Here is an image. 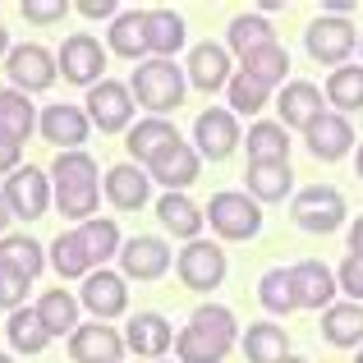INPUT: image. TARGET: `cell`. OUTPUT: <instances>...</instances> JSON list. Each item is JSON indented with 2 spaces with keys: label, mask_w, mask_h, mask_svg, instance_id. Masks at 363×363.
I'll return each instance as SVG.
<instances>
[{
  "label": "cell",
  "mask_w": 363,
  "mask_h": 363,
  "mask_svg": "<svg viewBox=\"0 0 363 363\" xmlns=\"http://www.w3.org/2000/svg\"><path fill=\"white\" fill-rule=\"evenodd\" d=\"M129 92L147 116L166 120L170 111L184 106V69L175 60H143L129 79Z\"/></svg>",
  "instance_id": "1"
},
{
  "label": "cell",
  "mask_w": 363,
  "mask_h": 363,
  "mask_svg": "<svg viewBox=\"0 0 363 363\" xmlns=\"http://www.w3.org/2000/svg\"><path fill=\"white\" fill-rule=\"evenodd\" d=\"M290 216H294V225L308 230V235H331V230L345 225V198L331 184H308L303 194H294Z\"/></svg>",
  "instance_id": "2"
},
{
  "label": "cell",
  "mask_w": 363,
  "mask_h": 363,
  "mask_svg": "<svg viewBox=\"0 0 363 363\" xmlns=\"http://www.w3.org/2000/svg\"><path fill=\"white\" fill-rule=\"evenodd\" d=\"M203 212H207V221H212V230L221 235V240H253V235L262 230V207L248 194H235V189L212 194V203H207Z\"/></svg>",
  "instance_id": "3"
},
{
  "label": "cell",
  "mask_w": 363,
  "mask_h": 363,
  "mask_svg": "<svg viewBox=\"0 0 363 363\" xmlns=\"http://www.w3.org/2000/svg\"><path fill=\"white\" fill-rule=\"evenodd\" d=\"M303 46H308V55L318 65H336V69H340V65L350 60V51L359 46V33H354V23H350V18L322 14V18H313V23H308Z\"/></svg>",
  "instance_id": "4"
},
{
  "label": "cell",
  "mask_w": 363,
  "mask_h": 363,
  "mask_svg": "<svg viewBox=\"0 0 363 363\" xmlns=\"http://www.w3.org/2000/svg\"><path fill=\"white\" fill-rule=\"evenodd\" d=\"M0 194H5L9 212H14L18 221H37V216H46L55 189H51V179H46L37 166H18L14 175L5 179V189H0Z\"/></svg>",
  "instance_id": "5"
},
{
  "label": "cell",
  "mask_w": 363,
  "mask_h": 363,
  "mask_svg": "<svg viewBox=\"0 0 363 363\" xmlns=\"http://www.w3.org/2000/svg\"><path fill=\"white\" fill-rule=\"evenodd\" d=\"M133 92L129 83H116V79H101L97 88H88V120L97 124L101 133H124L133 120Z\"/></svg>",
  "instance_id": "6"
},
{
  "label": "cell",
  "mask_w": 363,
  "mask_h": 363,
  "mask_svg": "<svg viewBox=\"0 0 363 363\" xmlns=\"http://www.w3.org/2000/svg\"><path fill=\"white\" fill-rule=\"evenodd\" d=\"M5 69H9V79H14L18 92H46L55 79H60V60H55L46 46H37V42L14 46L9 60H5Z\"/></svg>",
  "instance_id": "7"
},
{
  "label": "cell",
  "mask_w": 363,
  "mask_h": 363,
  "mask_svg": "<svg viewBox=\"0 0 363 363\" xmlns=\"http://www.w3.org/2000/svg\"><path fill=\"white\" fill-rule=\"evenodd\" d=\"M55 60H60L65 83H79V88H97L101 69H106V51H101V42H97V37H88V33L65 37V46H60Z\"/></svg>",
  "instance_id": "8"
},
{
  "label": "cell",
  "mask_w": 363,
  "mask_h": 363,
  "mask_svg": "<svg viewBox=\"0 0 363 363\" xmlns=\"http://www.w3.org/2000/svg\"><path fill=\"white\" fill-rule=\"evenodd\" d=\"M37 133H42L51 147L60 152H83V138L92 133V120L83 106H69V101H51L37 120Z\"/></svg>",
  "instance_id": "9"
},
{
  "label": "cell",
  "mask_w": 363,
  "mask_h": 363,
  "mask_svg": "<svg viewBox=\"0 0 363 363\" xmlns=\"http://www.w3.org/2000/svg\"><path fill=\"white\" fill-rule=\"evenodd\" d=\"M175 272L189 290H216V285L225 281V248H216L207 240L184 244L179 257H175Z\"/></svg>",
  "instance_id": "10"
},
{
  "label": "cell",
  "mask_w": 363,
  "mask_h": 363,
  "mask_svg": "<svg viewBox=\"0 0 363 363\" xmlns=\"http://www.w3.org/2000/svg\"><path fill=\"white\" fill-rule=\"evenodd\" d=\"M194 138H198V157L207 161H225L235 147H240V120H235V111H203V116L194 120Z\"/></svg>",
  "instance_id": "11"
},
{
  "label": "cell",
  "mask_w": 363,
  "mask_h": 363,
  "mask_svg": "<svg viewBox=\"0 0 363 363\" xmlns=\"http://www.w3.org/2000/svg\"><path fill=\"white\" fill-rule=\"evenodd\" d=\"M69 359L74 363H120L124 359V336L111 322H83L69 336Z\"/></svg>",
  "instance_id": "12"
},
{
  "label": "cell",
  "mask_w": 363,
  "mask_h": 363,
  "mask_svg": "<svg viewBox=\"0 0 363 363\" xmlns=\"http://www.w3.org/2000/svg\"><path fill=\"white\" fill-rule=\"evenodd\" d=\"M120 262H124V281H161L170 272V248L157 235H133L120 248Z\"/></svg>",
  "instance_id": "13"
},
{
  "label": "cell",
  "mask_w": 363,
  "mask_h": 363,
  "mask_svg": "<svg viewBox=\"0 0 363 363\" xmlns=\"http://www.w3.org/2000/svg\"><path fill=\"white\" fill-rule=\"evenodd\" d=\"M83 308H88L97 322L120 318V313L129 308V285H124V276L106 272V267H97V272L83 281Z\"/></svg>",
  "instance_id": "14"
},
{
  "label": "cell",
  "mask_w": 363,
  "mask_h": 363,
  "mask_svg": "<svg viewBox=\"0 0 363 363\" xmlns=\"http://www.w3.org/2000/svg\"><path fill=\"white\" fill-rule=\"evenodd\" d=\"M290 281H294V294H299V308H318L327 313L331 303H336V272L322 262H313V257H303V262L290 267Z\"/></svg>",
  "instance_id": "15"
},
{
  "label": "cell",
  "mask_w": 363,
  "mask_h": 363,
  "mask_svg": "<svg viewBox=\"0 0 363 363\" xmlns=\"http://www.w3.org/2000/svg\"><path fill=\"white\" fill-rule=\"evenodd\" d=\"M276 106H281V124H285V129H308L318 116H327L322 88L308 83V79H290L281 88V97H276Z\"/></svg>",
  "instance_id": "16"
},
{
  "label": "cell",
  "mask_w": 363,
  "mask_h": 363,
  "mask_svg": "<svg viewBox=\"0 0 363 363\" xmlns=\"http://www.w3.org/2000/svg\"><path fill=\"white\" fill-rule=\"evenodd\" d=\"M198 166H203L198 147H189V143L179 138V143H170V147L161 152L157 161H152V166H147V175L157 179V184H166L170 194H184V189L198 179Z\"/></svg>",
  "instance_id": "17"
},
{
  "label": "cell",
  "mask_w": 363,
  "mask_h": 363,
  "mask_svg": "<svg viewBox=\"0 0 363 363\" xmlns=\"http://www.w3.org/2000/svg\"><path fill=\"white\" fill-rule=\"evenodd\" d=\"M230 51L216 42H198L194 51H189V83H194L198 92H221L230 88Z\"/></svg>",
  "instance_id": "18"
},
{
  "label": "cell",
  "mask_w": 363,
  "mask_h": 363,
  "mask_svg": "<svg viewBox=\"0 0 363 363\" xmlns=\"http://www.w3.org/2000/svg\"><path fill=\"white\" fill-rule=\"evenodd\" d=\"M124 345H129L138 359H152V363H157L170 345H175V327H170L161 313H133V318H129V331H124Z\"/></svg>",
  "instance_id": "19"
},
{
  "label": "cell",
  "mask_w": 363,
  "mask_h": 363,
  "mask_svg": "<svg viewBox=\"0 0 363 363\" xmlns=\"http://www.w3.org/2000/svg\"><path fill=\"white\" fill-rule=\"evenodd\" d=\"M303 138H308V152L318 161H340L350 147H354V129H350V120L336 116V111L318 116L308 129H303Z\"/></svg>",
  "instance_id": "20"
},
{
  "label": "cell",
  "mask_w": 363,
  "mask_h": 363,
  "mask_svg": "<svg viewBox=\"0 0 363 363\" xmlns=\"http://www.w3.org/2000/svg\"><path fill=\"white\" fill-rule=\"evenodd\" d=\"M244 184H248V198H253V203H285V194L294 189L290 161H248Z\"/></svg>",
  "instance_id": "21"
},
{
  "label": "cell",
  "mask_w": 363,
  "mask_h": 363,
  "mask_svg": "<svg viewBox=\"0 0 363 363\" xmlns=\"http://www.w3.org/2000/svg\"><path fill=\"white\" fill-rule=\"evenodd\" d=\"M170 143H179L175 124H170V120H157V116H147V120H138V124L129 129V138H124V147H129V157H133V161H143V166H152V161H157L161 152L170 147Z\"/></svg>",
  "instance_id": "22"
},
{
  "label": "cell",
  "mask_w": 363,
  "mask_h": 363,
  "mask_svg": "<svg viewBox=\"0 0 363 363\" xmlns=\"http://www.w3.org/2000/svg\"><path fill=\"white\" fill-rule=\"evenodd\" d=\"M157 221L166 225L170 235H179V240L194 244L198 235H203V225H207V212L194 203V198H184V194H166L157 203Z\"/></svg>",
  "instance_id": "23"
},
{
  "label": "cell",
  "mask_w": 363,
  "mask_h": 363,
  "mask_svg": "<svg viewBox=\"0 0 363 363\" xmlns=\"http://www.w3.org/2000/svg\"><path fill=\"white\" fill-rule=\"evenodd\" d=\"M147 184H152V175L138 170V166H129V161L106 170V198H111V207H120V212H138V207L147 203Z\"/></svg>",
  "instance_id": "24"
},
{
  "label": "cell",
  "mask_w": 363,
  "mask_h": 363,
  "mask_svg": "<svg viewBox=\"0 0 363 363\" xmlns=\"http://www.w3.org/2000/svg\"><path fill=\"white\" fill-rule=\"evenodd\" d=\"M322 336H327V345L336 350H363V303H331L327 313H322Z\"/></svg>",
  "instance_id": "25"
},
{
  "label": "cell",
  "mask_w": 363,
  "mask_h": 363,
  "mask_svg": "<svg viewBox=\"0 0 363 363\" xmlns=\"http://www.w3.org/2000/svg\"><path fill=\"white\" fill-rule=\"evenodd\" d=\"M106 42L124 60H143L147 55V9H120V18L106 28Z\"/></svg>",
  "instance_id": "26"
},
{
  "label": "cell",
  "mask_w": 363,
  "mask_h": 363,
  "mask_svg": "<svg viewBox=\"0 0 363 363\" xmlns=\"http://www.w3.org/2000/svg\"><path fill=\"white\" fill-rule=\"evenodd\" d=\"M51 175H55V194H88V189H101L97 161H92L88 152H60Z\"/></svg>",
  "instance_id": "27"
},
{
  "label": "cell",
  "mask_w": 363,
  "mask_h": 363,
  "mask_svg": "<svg viewBox=\"0 0 363 363\" xmlns=\"http://www.w3.org/2000/svg\"><path fill=\"white\" fill-rule=\"evenodd\" d=\"M189 327H194L198 336H207L216 350H225V354H230L235 340H240V322H235V313L221 308V303H203V308H194Z\"/></svg>",
  "instance_id": "28"
},
{
  "label": "cell",
  "mask_w": 363,
  "mask_h": 363,
  "mask_svg": "<svg viewBox=\"0 0 363 363\" xmlns=\"http://www.w3.org/2000/svg\"><path fill=\"white\" fill-rule=\"evenodd\" d=\"M184 46V18L175 9H147V51L152 60H170Z\"/></svg>",
  "instance_id": "29"
},
{
  "label": "cell",
  "mask_w": 363,
  "mask_h": 363,
  "mask_svg": "<svg viewBox=\"0 0 363 363\" xmlns=\"http://www.w3.org/2000/svg\"><path fill=\"white\" fill-rule=\"evenodd\" d=\"M51 267L65 276V281H74V276L88 281V276L97 272V262H92V253H88V244H83L79 230H60V240L51 244Z\"/></svg>",
  "instance_id": "30"
},
{
  "label": "cell",
  "mask_w": 363,
  "mask_h": 363,
  "mask_svg": "<svg viewBox=\"0 0 363 363\" xmlns=\"http://www.w3.org/2000/svg\"><path fill=\"white\" fill-rule=\"evenodd\" d=\"M267 46H276V28L267 23L262 14H235L230 18V51L240 55V60L267 51Z\"/></svg>",
  "instance_id": "31"
},
{
  "label": "cell",
  "mask_w": 363,
  "mask_h": 363,
  "mask_svg": "<svg viewBox=\"0 0 363 363\" xmlns=\"http://www.w3.org/2000/svg\"><path fill=\"white\" fill-rule=\"evenodd\" d=\"M37 318L51 336H74L79 331V299L69 290H46L37 299Z\"/></svg>",
  "instance_id": "32"
},
{
  "label": "cell",
  "mask_w": 363,
  "mask_h": 363,
  "mask_svg": "<svg viewBox=\"0 0 363 363\" xmlns=\"http://www.w3.org/2000/svg\"><path fill=\"white\" fill-rule=\"evenodd\" d=\"M285 354H290V340H285V331L276 322H253L244 331V359L248 363H281Z\"/></svg>",
  "instance_id": "33"
},
{
  "label": "cell",
  "mask_w": 363,
  "mask_h": 363,
  "mask_svg": "<svg viewBox=\"0 0 363 363\" xmlns=\"http://www.w3.org/2000/svg\"><path fill=\"white\" fill-rule=\"evenodd\" d=\"M327 101L336 106V116H354V111H363V65H340V69H331Z\"/></svg>",
  "instance_id": "34"
},
{
  "label": "cell",
  "mask_w": 363,
  "mask_h": 363,
  "mask_svg": "<svg viewBox=\"0 0 363 363\" xmlns=\"http://www.w3.org/2000/svg\"><path fill=\"white\" fill-rule=\"evenodd\" d=\"M5 331H9V345L18 350V354H42L46 345H51V331L42 327V318H37V308H18V313H9V322H5Z\"/></svg>",
  "instance_id": "35"
},
{
  "label": "cell",
  "mask_w": 363,
  "mask_h": 363,
  "mask_svg": "<svg viewBox=\"0 0 363 363\" xmlns=\"http://www.w3.org/2000/svg\"><path fill=\"white\" fill-rule=\"evenodd\" d=\"M37 111H33V101H28V92H18V88H0V129L9 133V138H18L23 143L28 133L37 129Z\"/></svg>",
  "instance_id": "36"
},
{
  "label": "cell",
  "mask_w": 363,
  "mask_h": 363,
  "mask_svg": "<svg viewBox=\"0 0 363 363\" xmlns=\"http://www.w3.org/2000/svg\"><path fill=\"white\" fill-rule=\"evenodd\" d=\"M0 262L14 267V272H23L28 281H37L46 267V248L33 240V235H5L0 240Z\"/></svg>",
  "instance_id": "37"
},
{
  "label": "cell",
  "mask_w": 363,
  "mask_h": 363,
  "mask_svg": "<svg viewBox=\"0 0 363 363\" xmlns=\"http://www.w3.org/2000/svg\"><path fill=\"white\" fill-rule=\"evenodd\" d=\"M257 299L272 318H285V313L299 308V294H294V281H290V267H272V272L257 281Z\"/></svg>",
  "instance_id": "38"
},
{
  "label": "cell",
  "mask_w": 363,
  "mask_h": 363,
  "mask_svg": "<svg viewBox=\"0 0 363 363\" xmlns=\"http://www.w3.org/2000/svg\"><path fill=\"white\" fill-rule=\"evenodd\" d=\"M248 161H290V138H285V124L257 120L248 124Z\"/></svg>",
  "instance_id": "39"
},
{
  "label": "cell",
  "mask_w": 363,
  "mask_h": 363,
  "mask_svg": "<svg viewBox=\"0 0 363 363\" xmlns=\"http://www.w3.org/2000/svg\"><path fill=\"white\" fill-rule=\"evenodd\" d=\"M240 69H244V74H253V79L262 83V88H276V83L285 88V83H290V79H285V74H290V51H285V46L276 42V46H267V51L248 55Z\"/></svg>",
  "instance_id": "40"
},
{
  "label": "cell",
  "mask_w": 363,
  "mask_h": 363,
  "mask_svg": "<svg viewBox=\"0 0 363 363\" xmlns=\"http://www.w3.org/2000/svg\"><path fill=\"white\" fill-rule=\"evenodd\" d=\"M79 235H83V244H88V253H92V262H97V267L124 248L120 244V225L111 221V216H92V221H83Z\"/></svg>",
  "instance_id": "41"
},
{
  "label": "cell",
  "mask_w": 363,
  "mask_h": 363,
  "mask_svg": "<svg viewBox=\"0 0 363 363\" xmlns=\"http://www.w3.org/2000/svg\"><path fill=\"white\" fill-rule=\"evenodd\" d=\"M225 97H230V111H235V116H257V111L272 101V88H262L253 74L240 69V74L230 79V88H225Z\"/></svg>",
  "instance_id": "42"
},
{
  "label": "cell",
  "mask_w": 363,
  "mask_h": 363,
  "mask_svg": "<svg viewBox=\"0 0 363 363\" xmlns=\"http://www.w3.org/2000/svg\"><path fill=\"white\" fill-rule=\"evenodd\" d=\"M225 350H216L207 336H198L194 327H184L175 336V363H221Z\"/></svg>",
  "instance_id": "43"
},
{
  "label": "cell",
  "mask_w": 363,
  "mask_h": 363,
  "mask_svg": "<svg viewBox=\"0 0 363 363\" xmlns=\"http://www.w3.org/2000/svg\"><path fill=\"white\" fill-rule=\"evenodd\" d=\"M28 276L23 272H14V267H5L0 262V308H9V313H18L23 308V299H28Z\"/></svg>",
  "instance_id": "44"
},
{
  "label": "cell",
  "mask_w": 363,
  "mask_h": 363,
  "mask_svg": "<svg viewBox=\"0 0 363 363\" xmlns=\"http://www.w3.org/2000/svg\"><path fill=\"white\" fill-rule=\"evenodd\" d=\"M18 9H23L28 23H60V18L69 14L74 5H65V0H23Z\"/></svg>",
  "instance_id": "45"
},
{
  "label": "cell",
  "mask_w": 363,
  "mask_h": 363,
  "mask_svg": "<svg viewBox=\"0 0 363 363\" xmlns=\"http://www.w3.org/2000/svg\"><path fill=\"white\" fill-rule=\"evenodd\" d=\"M336 285H340V290H345L354 303H363V257H354V253H350L345 262L336 267Z\"/></svg>",
  "instance_id": "46"
},
{
  "label": "cell",
  "mask_w": 363,
  "mask_h": 363,
  "mask_svg": "<svg viewBox=\"0 0 363 363\" xmlns=\"http://www.w3.org/2000/svg\"><path fill=\"white\" fill-rule=\"evenodd\" d=\"M18 161H23V143H18V138H9V133L5 129H0V175H14V170H18Z\"/></svg>",
  "instance_id": "47"
},
{
  "label": "cell",
  "mask_w": 363,
  "mask_h": 363,
  "mask_svg": "<svg viewBox=\"0 0 363 363\" xmlns=\"http://www.w3.org/2000/svg\"><path fill=\"white\" fill-rule=\"evenodd\" d=\"M74 9H79L83 18H111V23L120 18V5H116V0H79Z\"/></svg>",
  "instance_id": "48"
},
{
  "label": "cell",
  "mask_w": 363,
  "mask_h": 363,
  "mask_svg": "<svg viewBox=\"0 0 363 363\" xmlns=\"http://www.w3.org/2000/svg\"><path fill=\"white\" fill-rule=\"evenodd\" d=\"M350 253H354V257H363V216H359L354 225H350Z\"/></svg>",
  "instance_id": "49"
},
{
  "label": "cell",
  "mask_w": 363,
  "mask_h": 363,
  "mask_svg": "<svg viewBox=\"0 0 363 363\" xmlns=\"http://www.w3.org/2000/svg\"><path fill=\"white\" fill-rule=\"evenodd\" d=\"M9 216H14V212H9V203H5V194H0V240H5V225H9Z\"/></svg>",
  "instance_id": "50"
},
{
  "label": "cell",
  "mask_w": 363,
  "mask_h": 363,
  "mask_svg": "<svg viewBox=\"0 0 363 363\" xmlns=\"http://www.w3.org/2000/svg\"><path fill=\"white\" fill-rule=\"evenodd\" d=\"M9 51H14V46H9V33H5V23H0V55L9 60Z\"/></svg>",
  "instance_id": "51"
},
{
  "label": "cell",
  "mask_w": 363,
  "mask_h": 363,
  "mask_svg": "<svg viewBox=\"0 0 363 363\" xmlns=\"http://www.w3.org/2000/svg\"><path fill=\"white\" fill-rule=\"evenodd\" d=\"M281 363H308V359H294V354H285V359H281Z\"/></svg>",
  "instance_id": "52"
},
{
  "label": "cell",
  "mask_w": 363,
  "mask_h": 363,
  "mask_svg": "<svg viewBox=\"0 0 363 363\" xmlns=\"http://www.w3.org/2000/svg\"><path fill=\"white\" fill-rule=\"evenodd\" d=\"M359 179H363V143H359Z\"/></svg>",
  "instance_id": "53"
},
{
  "label": "cell",
  "mask_w": 363,
  "mask_h": 363,
  "mask_svg": "<svg viewBox=\"0 0 363 363\" xmlns=\"http://www.w3.org/2000/svg\"><path fill=\"white\" fill-rule=\"evenodd\" d=\"M0 363H14V359H5V354H0Z\"/></svg>",
  "instance_id": "54"
},
{
  "label": "cell",
  "mask_w": 363,
  "mask_h": 363,
  "mask_svg": "<svg viewBox=\"0 0 363 363\" xmlns=\"http://www.w3.org/2000/svg\"><path fill=\"white\" fill-rule=\"evenodd\" d=\"M354 363H363V350H359V359H354Z\"/></svg>",
  "instance_id": "55"
},
{
  "label": "cell",
  "mask_w": 363,
  "mask_h": 363,
  "mask_svg": "<svg viewBox=\"0 0 363 363\" xmlns=\"http://www.w3.org/2000/svg\"><path fill=\"white\" fill-rule=\"evenodd\" d=\"M359 51H363V37H359Z\"/></svg>",
  "instance_id": "56"
},
{
  "label": "cell",
  "mask_w": 363,
  "mask_h": 363,
  "mask_svg": "<svg viewBox=\"0 0 363 363\" xmlns=\"http://www.w3.org/2000/svg\"><path fill=\"white\" fill-rule=\"evenodd\" d=\"M157 363H170V359H157Z\"/></svg>",
  "instance_id": "57"
}]
</instances>
